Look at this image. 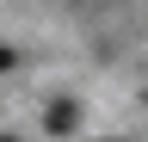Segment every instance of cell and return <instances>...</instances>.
<instances>
[{
    "label": "cell",
    "mask_w": 148,
    "mask_h": 142,
    "mask_svg": "<svg viewBox=\"0 0 148 142\" xmlns=\"http://www.w3.org/2000/svg\"><path fill=\"white\" fill-rule=\"evenodd\" d=\"M142 99H148V93H142Z\"/></svg>",
    "instance_id": "277c9868"
},
{
    "label": "cell",
    "mask_w": 148,
    "mask_h": 142,
    "mask_svg": "<svg viewBox=\"0 0 148 142\" xmlns=\"http://www.w3.org/2000/svg\"><path fill=\"white\" fill-rule=\"evenodd\" d=\"M12 62H18V56H12V49H6V43H0V74H6V68H12Z\"/></svg>",
    "instance_id": "7a4b0ae2"
},
{
    "label": "cell",
    "mask_w": 148,
    "mask_h": 142,
    "mask_svg": "<svg viewBox=\"0 0 148 142\" xmlns=\"http://www.w3.org/2000/svg\"><path fill=\"white\" fill-rule=\"evenodd\" d=\"M0 142H18V136H0Z\"/></svg>",
    "instance_id": "3957f363"
},
{
    "label": "cell",
    "mask_w": 148,
    "mask_h": 142,
    "mask_svg": "<svg viewBox=\"0 0 148 142\" xmlns=\"http://www.w3.org/2000/svg\"><path fill=\"white\" fill-rule=\"evenodd\" d=\"M74 123H80V105H74V99H56L43 111V130L49 136H74Z\"/></svg>",
    "instance_id": "6da1fadb"
}]
</instances>
